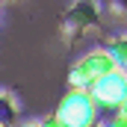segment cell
<instances>
[{"mask_svg": "<svg viewBox=\"0 0 127 127\" xmlns=\"http://www.w3.org/2000/svg\"><path fill=\"white\" fill-rule=\"evenodd\" d=\"M124 74H127V65H124Z\"/></svg>", "mask_w": 127, "mask_h": 127, "instance_id": "11", "label": "cell"}, {"mask_svg": "<svg viewBox=\"0 0 127 127\" xmlns=\"http://www.w3.org/2000/svg\"><path fill=\"white\" fill-rule=\"evenodd\" d=\"M53 112L62 121V127H95L97 118L103 115V109L97 106L92 92L89 89H74V86H68V95L56 103Z\"/></svg>", "mask_w": 127, "mask_h": 127, "instance_id": "1", "label": "cell"}, {"mask_svg": "<svg viewBox=\"0 0 127 127\" xmlns=\"http://www.w3.org/2000/svg\"><path fill=\"white\" fill-rule=\"evenodd\" d=\"M95 80L97 77L89 71V65L83 62V59H77V62L68 68V86H74V89H92Z\"/></svg>", "mask_w": 127, "mask_h": 127, "instance_id": "5", "label": "cell"}, {"mask_svg": "<svg viewBox=\"0 0 127 127\" xmlns=\"http://www.w3.org/2000/svg\"><path fill=\"white\" fill-rule=\"evenodd\" d=\"M100 21V9H97V0H77L65 18V24H71L74 30H89Z\"/></svg>", "mask_w": 127, "mask_h": 127, "instance_id": "3", "label": "cell"}, {"mask_svg": "<svg viewBox=\"0 0 127 127\" xmlns=\"http://www.w3.org/2000/svg\"><path fill=\"white\" fill-rule=\"evenodd\" d=\"M80 59L89 65V71H92L95 77H106V74H112L115 68H121V65L109 56V50H106V47H92V50H86Z\"/></svg>", "mask_w": 127, "mask_h": 127, "instance_id": "4", "label": "cell"}, {"mask_svg": "<svg viewBox=\"0 0 127 127\" xmlns=\"http://www.w3.org/2000/svg\"><path fill=\"white\" fill-rule=\"evenodd\" d=\"M89 92H92V97L97 100V106H100L103 112H115L118 103L124 100V92H127V74H124V68H115L112 74L97 77L95 86H92Z\"/></svg>", "mask_w": 127, "mask_h": 127, "instance_id": "2", "label": "cell"}, {"mask_svg": "<svg viewBox=\"0 0 127 127\" xmlns=\"http://www.w3.org/2000/svg\"><path fill=\"white\" fill-rule=\"evenodd\" d=\"M21 127H38V118H32V121H24Z\"/></svg>", "mask_w": 127, "mask_h": 127, "instance_id": "9", "label": "cell"}, {"mask_svg": "<svg viewBox=\"0 0 127 127\" xmlns=\"http://www.w3.org/2000/svg\"><path fill=\"white\" fill-rule=\"evenodd\" d=\"M38 127H62V121L56 118V112H50V115H44V118H38Z\"/></svg>", "mask_w": 127, "mask_h": 127, "instance_id": "8", "label": "cell"}, {"mask_svg": "<svg viewBox=\"0 0 127 127\" xmlns=\"http://www.w3.org/2000/svg\"><path fill=\"white\" fill-rule=\"evenodd\" d=\"M0 121L3 124H15L18 121V103H15V97L9 95V92H3V89H0Z\"/></svg>", "mask_w": 127, "mask_h": 127, "instance_id": "7", "label": "cell"}, {"mask_svg": "<svg viewBox=\"0 0 127 127\" xmlns=\"http://www.w3.org/2000/svg\"><path fill=\"white\" fill-rule=\"evenodd\" d=\"M0 127H18V124H3V121H0Z\"/></svg>", "mask_w": 127, "mask_h": 127, "instance_id": "10", "label": "cell"}, {"mask_svg": "<svg viewBox=\"0 0 127 127\" xmlns=\"http://www.w3.org/2000/svg\"><path fill=\"white\" fill-rule=\"evenodd\" d=\"M106 50H109V56H112L115 62L124 68V65H127V32H118V35H112V38L106 41Z\"/></svg>", "mask_w": 127, "mask_h": 127, "instance_id": "6", "label": "cell"}]
</instances>
